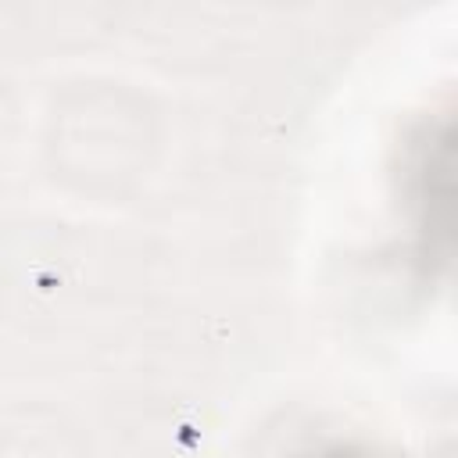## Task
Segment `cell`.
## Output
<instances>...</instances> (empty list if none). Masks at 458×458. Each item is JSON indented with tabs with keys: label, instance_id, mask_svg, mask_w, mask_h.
<instances>
[{
	"label": "cell",
	"instance_id": "cell-2",
	"mask_svg": "<svg viewBox=\"0 0 458 458\" xmlns=\"http://www.w3.org/2000/svg\"><path fill=\"white\" fill-rule=\"evenodd\" d=\"M297 458H376V454L369 447H358V444H326V447L304 451Z\"/></svg>",
	"mask_w": 458,
	"mask_h": 458
},
{
	"label": "cell",
	"instance_id": "cell-1",
	"mask_svg": "<svg viewBox=\"0 0 458 458\" xmlns=\"http://www.w3.org/2000/svg\"><path fill=\"white\" fill-rule=\"evenodd\" d=\"M408 204L415 211V233L422 243V258L433 261L447 254L451 240V125L440 129L422 125L411 140L408 157Z\"/></svg>",
	"mask_w": 458,
	"mask_h": 458
}]
</instances>
